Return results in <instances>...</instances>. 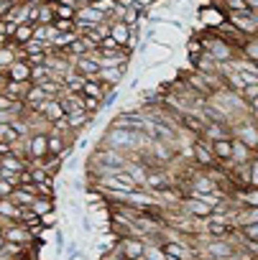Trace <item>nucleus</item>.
<instances>
[{"instance_id":"cd10ccee","label":"nucleus","mask_w":258,"mask_h":260,"mask_svg":"<svg viewBox=\"0 0 258 260\" xmlns=\"http://www.w3.org/2000/svg\"><path fill=\"white\" fill-rule=\"evenodd\" d=\"M243 237H248V240H258V222L255 224H245V227H240L238 230Z\"/></svg>"},{"instance_id":"f704fd0d","label":"nucleus","mask_w":258,"mask_h":260,"mask_svg":"<svg viewBox=\"0 0 258 260\" xmlns=\"http://www.w3.org/2000/svg\"><path fill=\"white\" fill-rule=\"evenodd\" d=\"M26 3H28V6H44L46 0H26Z\"/></svg>"},{"instance_id":"c85d7f7f","label":"nucleus","mask_w":258,"mask_h":260,"mask_svg":"<svg viewBox=\"0 0 258 260\" xmlns=\"http://www.w3.org/2000/svg\"><path fill=\"white\" fill-rule=\"evenodd\" d=\"M255 97H258V82H255V84H248V87L243 89V100H245L248 105H250Z\"/></svg>"},{"instance_id":"9d476101","label":"nucleus","mask_w":258,"mask_h":260,"mask_svg":"<svg viewBox=\"0 0 258 260\" xmlns=\"http://www.w3.org/2000/svg\"><path fill=\"white\" fill-rule=\"evenodd\" d=\"M36 184H26V186H18L16 191H13V202L18 204V207H31L34 202H36Z\"/></svg>"},{"instance_id":"c9c22d12","label":"nucleus","mask_w":258,"mask_h":260,"mask_svg":"<svg viewBox=\"0 0 258 260\" xmlns=\"http://www.w3.org/2000/svg\"><path fill=\"white\" fill-rule=\"evenodd\" d=\"M248 6H250L253 11H258V0H248Z\"/></svg>"},{"instance_id":"2f4dec72","label":"nucleus","mask_w":258,"mask_h":260,"mask_svg":"<svg viewBox=\"0 0 258 260\" xmlns=\"http://www.w3.org/2000/svg\"><path fill=\"white\" fill-rule=\"evenodd\" d=\"M8 153H13V146H11V143H3V141H0V156H8Z\"/></svg>"},{"instance_id":"f3484780","label":"nucleus","mask_w":258,"mask_h":260,"mask_svg":"<svg viewBox=\"0 0 258 260\" xmlns=\"http://www.w3.org/2000/svg\"><path fill=\"white\" fill-rule=\"evenodd\" d=\"M82 94H84V97H97V100H102V102H105V97H107V92H105V87H102L100 79H87L84 87H82Z\"/></svg>"},{"instance_id":"ddd939ff","label":"nucleus","mask_w":258,"mask_h":260,"mask_svg":"<svg viewBox=\"0 0 258 260\" xmlns=\"http://www.w3.org/2000/svg\"><path fill=\"white\" fill-rule=\"evenodd\" d=\"M28 89H31V82H8L3 92H6L11 100H16V102H26Z\"/></svg>"},{"instance_id":"e433bc0d","label":"nucleus","mask_w":258,"mask_h":260,"mask_svg":"<svg viewBox=\"0 0 258 260\" xmlns=\"http://www.w3.org/2000/svg\"><path fill=\"white\" fill-rule=\"evenodd\" d=\"M46 3H49V6H62L64 0H46Z\"/></svg>"},{"instance_id":"f03ea898","label":"nucleus","mask_w":258,"mask_h":260,"mask_svg":"<svg viewBox=\"0 0 258 260\" xmlns=\"http://www.w3.org/2000/svg\"><path fill=\"white\" fill-rule=\"evenodd\" d=\"M26 151H28V166H39L49 156V133L39 130L26 138Z\"/></svg>"},{"instance_id":"ea45409f","label":"nucleus","mask_w":258,"mask_h":260,"mask_svg":"<svg viewBox=\"0 0 258 260\" xmlns=\"http://www.w3.org/2000/svg\"><path fill=\"white\" fill-rule=\"evenodd\" d=\"M250 260H258V255H253V257H250Z\"/></svg>"},{"instance_id":"dca6fc26","label":"nucleus","mask_w":258,"mask_h":260,"mask_svg":"<svg viewBox=\"0 0 258 260\" xmlns=\"http://www.w3.org/2000/svg\"><path fill=\"white\" fill-rule=\"evenodd\" d=\"M131 34H133V28H131V26H125L123 21H115V23L110 26V36H112L120 46H125L128 41H131Z\"/></svg>"},{"instance_id":"bb28decb","label":"nucleus","mask_w":258,"mask_h":260,"mask_svg":"<svg viewBox=\"0 0 258 260\" xmlns=\"http://www.w3.org/2000/svg\"><path fill=\"white\" fill-rule=\"evenodd\" d=\"M102 105H105V102H102V100H97V97H84V110H87L90 115H97Z\"/></svg>"},{"instance_id":"473e14b6","label":"nucleus","mask_w":258,"mask_h":260,"mask_svg":"<svg viewBox=\"0 0 258 260\" xmlns=\"http://www.w3.org/2000/svg\"><path fill=\"white\" fill-rule=\"evenodd\" d=\"M8 245V237H6V232H3V227H0V250H3Z\"/></svg>"},{"instance_id":"72a5a7b5","label":"nucleus","mask_w":258,"mask_h":260,"mask_svg":"<svg viewBox=\"0 0 258 260\" xmlns=\"http://www.w3.org/2000/svg\"><path fill=\"white\" fill-rule=\"evenodd\" d=\"M74 3H77L79 8H84V6H92V3H95V0H74Z\"/></svg>"},{"instance_id":"2eb2a0df","label":"nucleus","mask_w":258,"mask_h":260,"mask_svg":"<svg viewBox=\"0 0 258 260\" xmlns=\"http://www.w3.org/2000/svg\"><path fill=\"white\" fill-rule=\"evenodd\" d=\"M34 34H36V26L34 23H18V28H16V36H13V46L16 49H21V46H26L31 39H34Z\"/></svg>"},{"instance_id":"79ce46f5","label":"nucleus","mask_w":258,"mask_h":260,"mask_svg":"<svg viewBox=\"0 0 258 260\" xmlns=\"http://www.w3.org/2000/svg\"><path fill=\"white\" fill-rule=\"evenodd\" d=\"M0 49H3V46H0Z\"/></svg>"},{"instance_id":"6e6552de","label":"nucleus","mask_w":258,"mask_h":260,"mask_svg":"<svg viewBox=\"0 0 258 260\" xmlns=\"http://www.w3.org/2000/svg\"><path fill=\"white\" fill-rule=\"evenodd\" d=\"M36 112H39L49 125H54V122H59L62 117H67L62 100H46V102H41V105H39V110H36Z\"/></svg>"},{"instance_id":"1a4fd4ad","label":"nucleus","mask_w":258,"mask_h":260,"mask_svg":"<svg viewBox=\"0 0 258 260\" xmlns=\"http://www.w3.org/2000/svg\"><path fill=\"white\" fill-rule=\"evenodd\" d=\"M31 72H34V67L28 64V59H16V61L6 69L8 82H31ZM31 84H34V82H31Z\"/></svg>"},{"instance_id":"4be33fe9","label":"nucleus","mask_w":258,"mask_h":260,"mask_svg":"<svg viewBox=\"0 0 258 260\" xmlns=\"http://www.w3.org/2000/svg\"><path fill=\"white\" fill-rule=\"evenodd\" d=\"M18 222L26 224V227H39V224H41V217H39L31 207H21V217H18Z\"/></svg>"},{"instance_id":"20e7f679","label":"nucleus","mask_w":258,"mask_h":260,"mask_svg":"<svg viewBox=\"0 0 258 260\" xmlns=\"http://www.w3.org/2000/svg\"><path fill=\"white\" fill-rule=\"evenodd\" d=\"M0 227H3L8 242H18V245H26V247L36 245V235L31 232V227H26L21 222H8V224H0Z\"/></svg>"},{"instance_id":"b1692460","label":"nucleus","mask_w":258,"mask_h":260,"mask_svg":"<svg viewBox=\"0 0 258 260\" xmlns=\"http://www.w3.org/2000/svg\"><path fill=\"white\" fill-rule=\"evenodd\" d=\"M54 21H56V6H49V3H44V6H41V16H39V23L49 26V23H54Z\"/></svg>"},{"instance_id":"4c0bfd02","label":"nucleus","mask_w":258,"mask_h":260,"mask_svg":"<svg viewBox=\"0 0 258 260\" xmlns=\"http://www.w3.org/2000/svg\"><path fill=\"white\" fill-rule=\"evenodd\" d=\"M250 110H258V97H255V100L250 102Z\"/></svg>"},{"instance_id":"423d86ee","label":"nucleus","mask_w":258,"mask_h":260,"mask_svg":"<svg viewBox=\"0 0 258 260\" xmlns=\"http://www.w3.org/2000/svg\"><path fill=\"white\" fill-rule=\"evenodd\" d=\"M182 212H187L189 217H194V219H210L212 214H215V209L207 204V202H202V199H197V197H184L182 199Z\"/></svg>"},{"instance_id":"f8f14e48","label":"nucleus","mask_w":258,"mask_h":260,"mask_svg":"<svg viewBox=\"0 0 258 260\" xmlns=\"http://www.w3.org/2000/svg\"><path fill=\"white\" fill-rule=\"evenodd\" d=\"M233 199H235L240 207H258V186H243V189H235Z\"/></svg>"},{"instance_id":"393cba45","label":"nucleus","mask_w":258,"mask_h":260,"mask_svg":"<svg viewBox=\"0 0 258 260\" xmlns=\"http://www.w3.org/2000/svg\"><path fill=\"white\" fill-rule=\"evenodd\" d=\"M16 189H18V186H16L13 181H8V179H0V199H11Z\"/></svg>"},{"instance_id":"a878e982","label":"nucleus","mask_w":258,"mask_h":260,"mask_svg":"<svg viewBox=\"0 0 258 260\" xmlns=\"http://www.w3.org/2000/svg\"><path fill=\"white\" fill-rule=\"evenodd\" d=\"M54 28H56V34H67V31H77V23L74 21H67V18H56L54 21Z\"/></svg>"},{"instance_id":"5701e85b","label":"nucleus","mask_w":258,"mask_h":260,"mask_svg":"<svg viewBox=\"0 0 258 260\" xmlns=\"http://www.w3.org/2000/svg\"><path fill=\"white\" fill-rule=\"evenodd\" d=\"M243 56L258 64V36H255V39H248V41L243 44Z\"/></svg>"},{"instance_id":"58836bf2","label":"nucleus","mask_w":258,"mask_h":260,"mask_svg":"<svg viewBox=\"0 0 258 260\" xmlns=\"http://www.w3.org/2000/svg\"><path fill=\"white\" fill-rule=\"evenodd\" d=\"M194 260H205V257H202V255H197V257H194Z\"/></svg>"},{"instance_id":"c756f323","label":"nucleus","mask_w":258,"mask_h":260,"mask_svg":"<svg viewBox=\"0 0 258 260\" xmlns=\"http://www.w3.org/2000/svg\"><path fill=\"white\" fill-rule=\"evenodd\" d=\"M56 222H59V214H56V212H49V214H44V217H41V224H44V227H49V230H51Z\"/></svg>"},{"instance_id":"7ed1b4c3","label":"nucleus","mask_w":258,"mask_h":260,"mask_svg":"<svg viewBox=\"0 0 258 260\" xmlns=\"http://www.w3.org/2000/svg\"><path fill=\"white\" fill-rule=\"evenodd\" d=\"M192 161H194L199 169H205V171L220 166L217 158H215V151H212V141H207V138H194V141H192Z\"/></svg>"},{"instance_id":"f257e3e1","label":"nucleus","mask_w":258,"mask_h":260,"mask_svg":"<svg viewBox=\"0 0 258 260\" xmlns=\"http://www.w3.org/2000/svg\"><path fill=\"white\" fill-rule=\"evenodd\" d=\"M110 127H128L136 133H144V130H149V117L144 115V110H120L110 120Z\"/></svg>"},{"instance_id":"0eeeda50","label":"nucleus","mask_w":258,"mask_h":260,"mask_svg":"<svg viewBox=\"0 0 258 260\" xmlns=\"http://www.w3.org/2000/svg\"><path fill=\"white\" fill-rule=\"evenodd\" d=\"M197 16H199V21L212 31V28H217V26H222L225 21H227V13H225V8H217L215 3L212 6H202L199 11H197Z\"/></svg>"},{"instance_id":"9b49d317","label":"nucleus","mask_w":258,"mask_h":260,"mask_svg":"<svg viewBox=\"0 0 258 260\" xmlns=\"http://www.w3.org/2000/svg\"><path fill=\"white\" fill-rule=\"evenodd\" d=\"M255 222H258V207H240V204H238V212H235L233 224L240 230V227H245V224H255Z\"/></svg>"},{"instance_id":"aec40b11","label":"nucleus","mask_w":258,"mask_h":260,"mask_svg":"<svg viewBox=\"0 0 258 260\" xmlns=\"http://www.w3.org/2000/svg\"><path fill=\"white\" fill-rule=\"evenodd\" d=\"M16 59H18V49H16L13 44H8V46L0 49V69H8Z\"/></svg>"},{"instance_id":"a211bd4d","label":"nucleus","mask_w":258,"mask_h":260,"mask_svg":"<svg viewBox=\"0 0 258 260\" xmlns=\"http://www.w3.org/2000/svg\"><path fill=\"white\" fill-rule=\"evenodd\" d=\"M202 54H207V49H205L199 34H194V36L187 41V56H189V59H197V56H202Z\"/></svg>"},{"instance_id":"412c9836","label":"nucleus","mask_w":258,"mask_h":260,"mask_svg":"<svg viewBox=\"0 0 258 260\" xmlns=\"http://www.w3.org/2000/svg\"><path fill=\"white\" fill-rule=\"evenodd\" d=\"M220 8H225V13H245V11H250L248 0H220Z\"/></svg>"},{"instance_id":"6ab92c4d","label":"nucleus","mask_w":258,"mask_h":260,"mask_svg":"<svg viewBox=\"0 0 258 260\" xmlns=\"http://www.w3.org/2000/svg\"><path fill=\"white\" fill-rule=\"evenodd\" d=\"M54 202L56 199H46V197H36V202L31 204V209L39 214V217H44V214H49V212H56V207H54Z\"/></svg>"},{"instance_id":"39448f33","label":"nucleus","mask_w":258,"mask_h":260,"mask_svg":"<svg viewBox=\"0 0 258 260\" xmlns=\"http://www.w3.org/2000/svg\"><path fill=\"white\" fill-rule=\"evenodd\" d=\"M146 237H120V245L115 247L120 255H125L128 260H141L146 255Z\"/></svg>"},{"instance_id":"4468645a","label":"nucleus","mask_w":258,"mask_h":260,"mask_svg":"<svg viewBox=\"0 0 258 260\" xmlns=\"http://www.w3.org/2000/svg\"><path fill=\"white\" fill-rule=\"evenodd\" d=\"M0 169L3 171H13V174H21L28 169V164L18 156V153H8V156H0Z\"/></svg>"},{"instance_id":"7c9ffc66","label":"nucleus","mask_w":258,"mask_h":260,"mask_svg":"<svg viewBox=\"0 0 258 260\" xmlns=\"http://www.w3.org/2000/svg\"><path fill=\"white\" fill-rule=\"evenodd\" d=\"M136 6H138L141 11H146V13H151L156 3H154V0H136Z\"/></svg>"},{"instance_id":"a19ab883","label":"nucleus","mask_w":258,"mask_h":260,"mask_svg":"<svg viewBox=\"0 0 258 260\" xmlns=\"http://www.w3.org/2000/svg\"><path fill=\"white\" fill-rule=\"evenodd\" d=\"M26 260H36V257H26Z\"/></svg>"}]
</instances>
